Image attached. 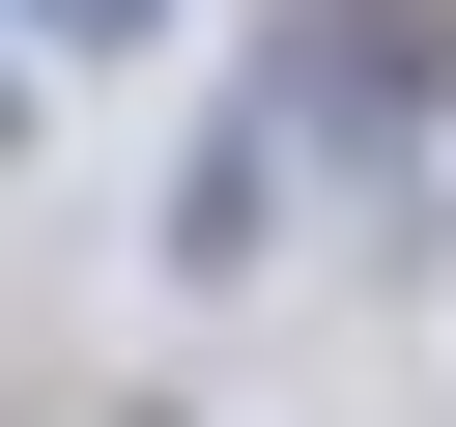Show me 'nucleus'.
<instances>
[{
  "label": "nucleus",
  "mask_w": 456,
  "mask_h": 427,
  "mask_svg": "<svg viewBox=\"0 0 456 427\" xmlns=\"http://www.w3.org/2000/svg\"><path fill=\"white\" fill-rule=\"evenodd\" d=\"M142 427H171V399H142Z\"/></svg>",
  "instance_id": "3"
},
{
  "label": "nucleus",
  "mask_w": 456,
  "mask_h": 427,
  "mask_svg": "<svg viewBox=\"0 0 456 427\" xmlns=\"http://www.w3.org/2000/svg\"><path fill=\"white\" fill-rule=\"evenodd\" d=\"M0 28H28V57H142L171 0H0Z\"/></svg>",
  "instance_id": "2"
},
{
  "label": "nucleus",
  "mask_w": 456,
  "mask_h": 427,
  "mask_svg": "<svg viewBox=\"0 0 456 427\" xmlns=\"http://www.w3.org/2000/svg\"><path fill=\"white\" fill-rule=\"evenodd\" d=\"M256 256H285V114H228L171 171V285H256Z\"/></svg>",
  "instance_id": "1"
}]
</instances>
